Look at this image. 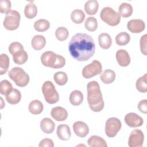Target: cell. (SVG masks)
Returning <instances> with one entry per match:
<instances>
[{
	"label": "cell",
	"instance_id": "cell-24",
	"mask_svg": "<svg viewBox=\"0 0 147 147\" xmlns=\"http://www.w3.org/2000/svg\"><path fill=\"white\" fill-rule=\"evenodd\" d=\"M101 81L105 84L112 83L115 79V73L112 69H105L100 75Z\"/></svg>",
	"mask_w": 147,
	"mask_h": 147
},
{
	"label": "cell",
	"instance_id": "cell-28",
	"mask_svg": "<svg viewBox=\"0 0 147 147\" xmlns=\"http://www.w3.org/2000/svg\"><path fill=\"white\" fill-rule=\"evenodd\" d=\"M83 100V95L79 90H74L69 95L70 103L74 106L80 105Z\"/></svg>",
	"mask_w": 147,
	"mask_h": 147
},
{
	"label": "cell",
	"instance_id": "cell-39",
	"mask_svg": "<svg viewBox=\"0 0 147 147\" xmlns=\"http://www.w3.org/2000/svg\"><path fill=\"white\" fill-rule=\"evenodd\" d=\"M22 49H24V47L20 42H13L9 47V51L11 55L15 52Z\"/></svg>",
	"mask_w": 147,
	"mask_h": 147
},
{
	"label": "cell",
	"instance_id": "cell-27",
	"mask_svg": "<svg viewBox=\"0 0 147 147\" xmlns=\"http://www.w3.org/2000/svg\"><path fill=\"white\" fill-rule=\"evenodd\" d=\"M119 14L123 18L130 17L133 13L132 6L127 2L122 3L118 7Z\"/></svg>",
	"mask_w": 147,
	"mask_h": 147
},
{
	"label": "cell",
	"instance_id": "cell-13",
	"mask_svg": "<svg viewBox=\"0 0 147 147\" xmlns=\"http://www.w3.org/2000/svg\"><path fill=\"white\" fill-rule=\"evenodd\" d=\"M72 127L75 134L80 137H85L89 133L88 125L82 121H76L74 122Z\"/></svg>",
	"mask_w": 147,
	"mask_h": 147
},
{
	"label": "cell",
	"instance_id": "cell-35",
	"mask_svg": "<svg viewBox=\"0 0 147 147\" xmlns=\"http://www.w3.org/2000/svg\"><path fill=\"white\" fill-rule=\"evenodd\" d=\"M84 26L86 29L90 32H94L98 28V22L96 19L94 17H88L85 21Z\"/></svg>",
	"mask_w": 147,
	"mask_h": 147
},
{
	"label": "cell",
	"instance_id": "cell-16",
	"mask_svg": "<svg viewBox=\"0 0 147 147\" xmlns=\"http://www.w3.org/2000/svg\"><path fill=\"white\" fill-rule=\"evenodd\" d=\"M56 133L59 139L63 141H67L71 138V132L69 127L67 125H59L57 127Z\"/></svg>",
	"mask_w": 147,
	"mask_h": 147
},
{
	"label": "cell",
	"instance_id": "cell-30",
	"mask_svg": "<svg viewBox=\"0 0 147 147\" xmlns=\"http://www.w3.org/2000/svg\"><path fill=\"white\" fill-rule=\"evenodd\" d=\"M9 57L5 53H2L0 57V75L6 73L9 67Z\"/></svg>",
	"mask_w": 147,
	"mask_h": 147
},
{
	"label": "cell",
	"instance_id": "cell-29",
	"mask_svg": "<svg viewBox=\"0 0 147 147\" xmlns=\"http://www.w3.org/2000/svg\"><path fill=\"white\" fill-rule=\"evenodd\" d=\"M50 27L49 22L45 19H40L34 23V28L39 32H43L47 30Z\"/></svg>",
	"mask_w": 147,
	"mask_h": 147
},
{
	"label": "cell",
	"instance_id": "cell-17",
	"mask_svg": "<svg viewBox=\"0 0 147 147\" xmlns=\"http://www.w3.org/2000/svg\"><path fill=\"white\" fill-rule=\"evenodd\" d=\"M55 127L54 122L49 118H44L40 122V128L41 130L47 134L52 133Z\"/></svg>",
	"mask_w": 147,
	"mask_h": 147
},
{
	"label": "cell",
	"instance_id": "cell-41",
	"mask_svg": "<svg viewBox=\"0 0 147 147\" xmlns=\"http://www.w3.org/2000/svg\"><path fill=\"white\" fill-rule=\"evenodd\" d=\"M40 147H53L54 144L53 141L49 138H44L39 143Z\"/></svg>",
	"mask_w": 147,
	"mask_h": 147
},
{
	"label": "cell",
	"instance_id": "cell-40",
	"mask_svg": "<svg viewBox=\"0 0 147 147\" xmlns=\"http://www.w3.org/2000/svg\"><path fill=\"white\" fill-rule=\"evenodd\" d=\"M146 40H147V34H144L142 36L140 41V49L142 53L144 55H146Z\"/></svg>",
	"mask_w": 147,
	"mask_h": 147
},
{
	"label": "cell",
	"instance_id": "cell-4",
	"mask_svg": "<svg viewBox=\"0 0 147 147\" xmlns=\"http://www.w3.org/2000/svg\"><path fill=\"white\" fill-rule=\"evenodd\" d=\"M9 77L20 87H25L29 82V76L21 67H16L11 68L8 74Z\"/></svg>",
	"mask_w": 147,
	"mask_h": 147
},
{
	"label": "cell",
	"instance_id": "cell-37",
	"mask_svg": "<svg viewBox=\"0 0 147 147\" xmlns=\"http://www.w3.org/2000/svg\"><path fill=\"white\" fill-rule=\"evenodd\" d=\"M55 35L57 40L59 41H64L68 38L69 32L66 28L61 26L57 28L55 32Z\"/></svg>",
	"mask_w": 147,
	"mask_h": 147
},
{
	"label": "cell",
	"instance_id": "cell-22",
	"mask_svg": "<svg viewBox=\"0 0 147 147\" xmlns=\"http://www.w3.org/2000/svg\"><path fill=\"white\" fill-rule=\"evenodd\" d=\"M88 144L91 147H107V145L106 141L102 137L94 135L91 136L88 141Z\"/></svg>",
	"mask_w": 147,
	"mask_h": 147
},
{
	"label": "cell",
	"instance_id": "cell-7",
	"mask_svg": "<svg viewBox=\"0 0 147 147\" xmlns=\"http://www.w3.org/2000/svg\"><path fill=\"white\" fill-rule=\"evenodd\" d=\"M21 16L18 11L14 10H10L5 16L3 20V26L8 30L17 29L20 23Z\"/></svg>",
	"mask_w": 147,
	"mask_h": 147
},
{
	"label": "cell",
	"instance_id": "cell-14",
	"mask_svg": "<svg viewBox=\"0 0 147 147\" xmlns=\"http://www.w3.org/2000/svg\"><path fill=\"white\" fill-rule=\"evenodd\" d=\"M51 115L57 121H64L68 117V112L64 107L56 106L52 109Z\"/></svg>",
	"mask_w": 147,
	"mask_h": 147
},
{
	"label": "cell",
	"instance_id": "cell-31",
	"mask_svg": "<svg viewBox=\"0 0 147 147\" xmlns=\"http://www.w3.org/2000/svg\"><path fill=\"white\" fill-rule=\"evenodd\" d=\"M85 18V14L80 9H75L71 14V19L75 24H81Z\"/></svg>",
	"mask_w": 147,
	"mask_h": 147
},
{
	"label": "cell",
	"instance_id": "cell-1",
	"mask_svg": "<svg viewBox=\"0 0 147 147\" xmlns=\"http://www.w3.org/2000/svg\"><path fill=\"white\" fill-rule=\"evenodd\" d=\"M71 56L79 61L89 60L95 53V44L92 37L83 33L73 36L68 45Z\"/></svg>",
	"mask_w": 147,
	"mask_h": 147
},
{
	"label": "cell",
	"instance_id": "cell-34",
	"mask_svg": "<svg viewBox=\"0 0 147 147\" xmlns=\"http://www.w3.org/2000/svg\"><path fill=\"white\" fill-rule=\"evenodd\" d=\"M53 79L57 84L63 86L68 81V76L65 72L59 71L54 74Z\"/></svg>",
	"mask_w": 147,
	"mask_h": 147
},
{
	"label": "cell",
	"instance_id": "cell-3",
	"mask_svg": "<svg viewBox=\"0 0 147 147\" xmlns=\"http://www.w3.org/2000/svg\"><path fill=\"white\" fill-rule=\"evenodd\" d=\"M41 61L43 65L55 69L63 68L65 64V58L52 51H46L41 56Z\"/></svg>",
	"mask_w": 147,
	"mask_h": 147
},
{
	"label": "cell",
	"instance_id": "cell-5",
	"mask_svg": "<svg viewBox=\"0 0 147 147\" xmlns=\"http://www.w3.org/2000/svg\"><path fill=\"white\" fill-rule=\"evenodd\" d=\"M100 17L103 22L111 26L118 25L121 21L119 13L110 7H103L100 13Z\"/></svg>",
	"mask_w": 147,
	"mask_h": 147
},
{
	"label": "cell",
	"instance_id": "cell-36",
	"mask_svg": "<svg viewBox=\"0 0 147 147\" xmlns=\"http://www.w3.org/2000/svg\"><path fill=\"white\" fill-rule=\"evenodd\" d=\"M11 83L7 80H2L0 83V93L3 95H6L13 90Z\"/></svg>",
	"mask_w": 147,
	"mask_h": 147
},
{
	"label": "cell",
	"instance_id": "cell-2",
	"mask_svg": "<svg viewBox=\"0 0 147 147\" xmlns=\"http://www.w3.org/2000/svg\"><path fill=\"white\" fill-rule=\"evenodd\" d=\"M87 101L91 110L99 112L104 108V101L98 83L91 81L87 85Z\"/></svg>",
	"mask_w": 147,
	"mask_h": 147
},
{
	"label": "cell",
	"instance_id": "cell-26",
	"mask_svg": "<svg viewBox=\"0 0 147 147\" xmlns=\"http://www.w3.org/2000/svg\"><path fill=\"white\" fill-rule=\"evenodd\" d=\"M24 14L28 19H32L37 14V7L33 2H29L27 3L24 9Z\"/></svg>",
	"mask_w": 147,
	"mask_h": 147
},
{
	"label": "cell",
	"instance_id": "cell-33",
	"mask_svg": "<svg viewBox=\"0 0 147 147\" xmlns=\"http://www.w3.org/2000/svg\"><path fill=\"white\" fill-rule=\"evenodd\" d=\"M147 74H145L143 76L140 77L136 81V86L137 90L142 93H145L147 91V84H146Z\"/></svg>",
	"mask_w": 147,
	"mask_h": 147
},
{
	"label": "cell",
	"instance_id": "cell-6",
	"mask_svg": "<svg viewBox=\"0 0 147 147\" xmlns=\"http://www.w3.org/2000/svg\"><path fill=\"white\" fill-rule=\"evenodd\" d=\"M42 92L46 102L49 104H54L59 100V95L53 83L45 81L42 86Z\"/></svg>",
	"mask_w": 147,
	"mask_h": 147
},
{
	"label": "cell",
	"instance_id": "cell-12",
	"mask_svg": "<svg viewBox=\"0 0 147 147\" xmlns=\"http://www.w3.org/2000/svg\"><path fill=\"white\" fill-rule=\"evenodd\" d=\"M127 29L133 33H138L142 32L145 28L144 21L141 19H133L127 24Z\"/></svg>",
	"mask_w": 147,
	"mask_h": 147
},
{
	"label": "cell",
	"instance_id": "cell-8",
	"mask_svg": "<svg viewBox=\"0 0 147 147\" xmlns=\"http://www.w3.org/2000/svg\"><path fill=\"white\" fill-rule=\"evenodd\" d=\"M102 66L100 62L94 60L90 64L86 65L82 69V75L86 79H90L101 74Z\"/></svg>",
	"mask_w": 147,
	"mask_h": 147
},
{
	"label": "cell",
	"instance_id": "cell-42",
	"mask_svg": "<svg viewBox=\"0 0 147 147\" xmlns=\"http://www.w3.org/2000/svg\"><path fill=\"white\" fill-rule=\"evenodd\" d=\"M138 109L140 112L146 114L147 113V100L144 99L140 101L138 104Z\"/></svg>",
	"mask_w": 147,
	"mask_h": 147
},
{
	"label": "cell",
	"instance_id": "cell-11",
	"mask_svg": "<svg viewBox=\"0 0 147 147\" xmlns=\"http://www.w3.org/2000/svg\"><path fill=\"white\" fill-rule=\"evenodd\" d=\"M126 124L130 127H137L142 125L144 123L141 117L134 113H127L124 118Z\"/></svg>",
	"mask_w": 147,
	"mask_h": 147
},
{
	"label": "cell",
	"instance_id": "cell-15",
	"mask_svg": "<svg viewBox=\"0 0 147 147\" xmlns=\"http://www.w3.org/2000/svg\"><path fill=\"white\" fill-rule=\"evenodd\" d=\"M115 57L118 64L121 67H127L130 63V55L125 49L118 50L116 52Z\"/></svg>",
	"mask_w": 147,
	"mask_h": 147
},
{
	"label": "cell",
	"instance_id": "cell-21",
	"mask_svg": "<svg viewBox=\"0 0 147 147\" xmlns=\"http://www.w3.org/2000/svg\"><path fill=\"white\" fill-rule=\"evenodd\" d=\"M28 109L30 113L32 114L38 115L42 112L44 109V106L41 101L36 99L30 102Z\"/></svg>",
	"mask_w": 147,
	"mask_h": 147
},
{
	"label": "cell",
	"instance_id": "cell-9",
	"mask_svg": "<svg viewBox=\"0 0 147 147\" xmlns=\"http://www.w3.org/2000/svg\"><path fill=\"white\" fill-rule=\"evenodd\" d=\"M122 126L121 121L115 117L109 118L106 122L105 133L107 137H115L120 130Z\"/></svg>",
	"mask_w": 147,
	"mask_h": 147
},
{
	"label": "cell",
	"instance_id": "cell-20",
	"mask_svg": "<svg viewBox=\"0 0 147 147\" xmlns=\"http://www.w3.org/2000/svg\"><path fill=\"white\" fill-rule=\"evenodd\" d=\"M46 44L45 38L40 34L35 35L32 39L31 45L35 50L39 51L42 49Z\"/></svg>",
	"mask_w": 147,
	"mask_h": 147
},
{
	"label": "cell",
	"instance_id": "cell-23",
	"mask_svg": "<svg viewBox=\"0 0 147 147\" xmlns=\"http://www.w3.org/2000/svg\"><path fill=\"white\" fill-rule=\"evenodd\" d=\"M99 46L105 49L109 48L112 44V39L110 36L106 33H102L98 36Z\"/></svg>",
	"mask_w": 147,
	"mask_h": 147
},
{
	"label": "cell",
	"instance_id": "cell-10",
	"mask_svg": "<svg viewBox=\"0 0 147 147\" xmlns=\"http://www.w3.org/2000/svg\"><path fill=\"white\" fill-rule=\"evenodd\" d=\"M144 140L143 132L140 129H134L130 134L128 145L130 147H141Z\"/></svg>",
	"mask_w": 147,
	"mask_h": 147
},
{
	"label": "cell",
	"instance_id": "cell-25",
	"mask_svg": "<svg viewBox=\"0 0 147 147\" xmlns=\"http://www.w3.org/2000/svg\"><path fill=\"white\" fill-rule=\"evenodd\" d=\"M99 8V3L96 0L87 1L84 4V10L88 15H94Z\"/></svg>",
	"mask_w": 147,
	"mask_h": 147
},
{
	"label": "cell",
	"instance_id": "cell-32",
	"mask_svg": "<svg viewBox=\"0 0 147 147\" xmlns=\"http://www.w3.org/2000/svg\"><path fill=\"white\" fill-rule=\"evenodd\" d=\"M130 40V35L125 32H122L119 33L115 37V42L119 46H123L127 44Z\"/></svg>",
	"mask_w": 147,
	"mask_h": 147
},
{
	"label": "cell",
	"instance_id": "cell-18",
	"mask_svg": "<svg viewBox=\"0 0 147 147\" xmlns=\"http://www.w3.org/2000/svg\"><path fill=\"white\" fill-rule=\"evenodd\" d=\"M14 62L18 65L24 64L28 60V55L24 49H20L12 54Z\"/></svg>",
	"mask_w": 147,
	"mask_h": 147
},
{
	"label": "cell",
	"instance_id": "cell-19",
	"mask_svg": "<svg viewBox=\"0 0 147 147\" xmlns=\"http://www.w3.org/2000/svg\"><path fill=\"white\" fill-rule=\"evenodd\" d=\"M5 98L9 103L11 105H16L20 102L21 94L18 90L13 88L10 92L5 95Z\"/></svg>",
	"mask_w": 147,
	"mask_h": 147
},
{
	"label": "cell",
	"instance_id": "cell-38",
	"mask_svg": "<svg viewBox=\"0 0 147 147\" xmlns=\"http://www.w3.org/2000/svg\"><path fill=\"white\" fill-rule=\"evenodd\" d=\"M11 7V2L9 0L0 1V12L1 13H7L10 10Z\"/></svg>",
	"mask_w": 147,
	"mask_h": 147
}]
</instances>
